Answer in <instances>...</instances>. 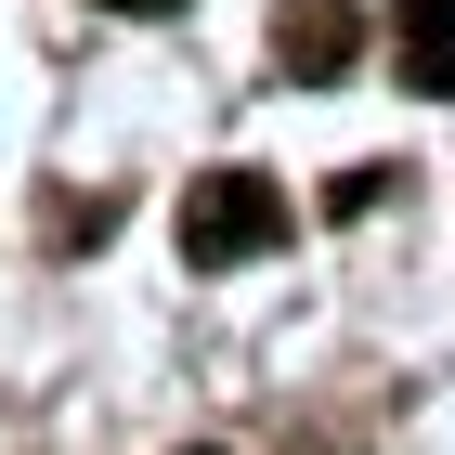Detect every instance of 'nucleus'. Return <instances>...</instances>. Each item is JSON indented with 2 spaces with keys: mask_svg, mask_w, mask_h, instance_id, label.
Instances as JSON below:
<instances>
[{
  "mask_svg": "<svg viewBox=\"0 0 455 455\" xmlns=\"http://www.w3.org/2000/svg\"><path fill=\"white\" fill-rule=\"evenodd\" d=\"M260 247H286V196H274L260 170H209L196 196H182V260H196V274L260 260Z\"/></svg>",
  "mask_w": 455,
  "mask_h": 455,
  "instance_id": "1",
  "label": "nucleus"
},
{
  "mask_svg": "<svg viewBox=\"0 0 455 455\" xmlns=\"http://www.w3.org/2000/svg\"><path fill=\"white\" fill-rule=\"evenodd\" d=\"M364 52V13L351 0H274V66L286 78H339Z\"/></svg>",
  "mask_w": 455,
  "mask_h": 455,
  "instance_id": "2",
  "label": "nucleus"
},
{
  "mask_svg": "<svg viewBox=\"0 0 455 455\" xmlns=\"http://www.w3.org/2000/svg\"><path fill=\"white\" fill-rule=\"evenodd\" d=\"M390 66H403V92L455 105V0H390Z\"/></svg>",
  "mask_w": 455,
  "mask_h": 455,
  "instance_id": "3",
  "label": "nucleus"
},
{
  "mask_svg": "<svg viewBox=\"0 0 455 455\" xmlns=\"http://www.w3.org/2000/svg\"><path fill=\"white\" fill-rule=\"evenodd\" d=\"M390 182H403V170H339V182H325V209H339V221H364V209L390 196Z\"/></svg>",
  "mask_w": 455,
  "mask_h": 455,
  "instance_id": "4",
  "label": "nucleus"
},
{
  "mask_svg": "<svg viewBox=\"0 0 455 455\" xmlns=\"http://www.w3.org/2000/svg\"><path fill=\"white\" fill-rule=\"evenodd\" d=\"M105 13H182V0H105Z\"/></svg>",
  "mask_w": 455,
  "mask_h": 455,
  "instance_id": "5",
  "label": "nucleus"
}]
</instances>
